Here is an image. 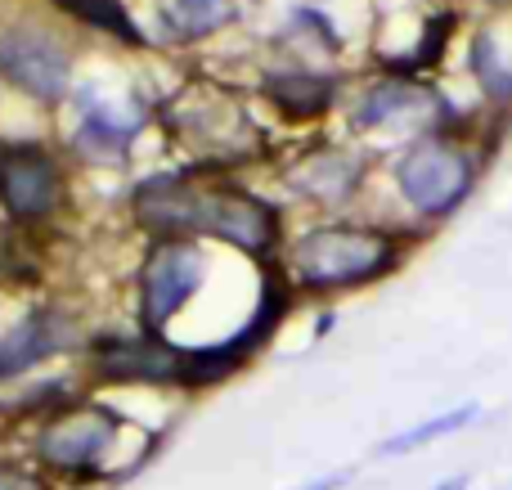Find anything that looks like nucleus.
<instances>
[{
	"label": "nucleus",
	"mask_w": 512,
	"mask_h": 490,
	"mask_svg": "<svg viewBox=\"0 0 512 490\" xmlns=\"http://www.w3.org/2000/svg\"><path fill=\"white\" fill-rule=\"evenodd\" d=\"M212 261L198 239H149L131 284L135 329L149 338H171L176 320L207 288Z\"/></svg>",
	"instance_id": "7"
},
{
	"label": "nucleus",
	"mask_w": 512,
	"mask_h": 490,
	"mask_svg": "<svg viewBox=\"0 0 512 490\" xmlns=\"http://www.w3.org/2000/svg\"><path fill=\"white\" fill-rule=\"evenodd\" d=\"M63 18L81 23L86 32H99L108 41L126 45V50H149V32L140 27V18L126 9V0H50Z\"/></svg>",
	"instance_id": "14"
},
{
	"label": "nucleus",
	"mask_w": 512,
	"mask_h": 490,
	"mask_svg": "<svg viewBox=\"0 0 512 490\" xmlns=\"http://www.w3.org/2000/svg\"><path fill=\"white\" fill-rule=\"evenodd\" d=\"M167 428H140L126 410L86 392L18 432V455L32 459L59 490L122 486L153 464Z\"/></svg>",
	"instance_id": "2"
},
{
	"label": "nucleus",
	"mask_w": 512,
	"mask_h": 490,
	"mask_svg": "<svg viewBox=\"0 0 512 490\" xmlns=\"http://www.w3.org/2000/svg\"><path fill=\"white\" fill-rule=\"evenodd\" d=\"M239 18L234 0H167V23L176 41H203Z\"/></svg>",
	"instance_id": "16"
},
{
	"label": "nucleus",
	"mask_w": 512,
	"mask_h": 490,
	"mask_svg": "<svg viewBox=\"0 0 512 490\" xmlns=\"http://www.w3.org/2000/svg\"><path fill=\"white\" fill-rule=\"evenodd\" d=\"M373 180V153L360 144L315 140L279 162V185L319 212H346Z\"/></svg>",
	"instance_id": "10"
},
{
	"label": "nucleus",
	"mask_w": 512,
	"mask_h": 490,
	"mask_svg": "<svg viewBox=\"0 0 512 490\" xmlns=\"http://www.w3.org/2000/svg\"><path fill=\"white\" fill-rule=\"evenodd\" d=\"M68 198V171L41 140H0V212L18 230L45 225Z\"/></svg>",
	"instance_id": "11"
},
{
	"label": "nucleus",
	"mask_w": 512,
	"mask_h": 490,
	"mask_svg": "<svg viewBox=\"0 0 512 490\" xmlns=\"http://www.w3.org/2000/svg\"><path fill=\"white\" fill-rule=\"evenodd\" d=\"M486 419V410H481L477 401H463V405H450V410L432 414V419L414 423V428L396 432V437H387L378 446V459H400V455H414V450H427L432 441H445V437H459V432H468L472 423Z\"/></svg>",
	"instance_id": "15"
},
{
	"label": "nucleus",
	"mask_w": 512,
	"mask_h": 490,
	"mask_svg": "<svg viewBox=\"0 0 512 490\" xmlns=\"http://www.w3.org/2000/svg\"><path fill=\"white\" fill-rule=\"evenodd\" d=\"M86 108H81L77 126L68 135V153L77 162H90V167H117L126 162L131 153L135 135L144 126V113L135 104H113V99H99V95H81Z\"/></svg>",
	"instance_id": "13"
},
{
	"label": "nucleus",
	"mask_w": 512,
	"mask_h": 490,
	"mask_svg": "<svg viewBox=\"0 0 512 490\" xmlns=\"http://www.w3.org/2000/svg\"><path fill=\"white\" fill-rule=\"evenodd\" d=\"M454 122H468V117L450 104V95L436 81H418V77L378 72V77L360 81L355 95L346 99V131L364 135V140L391 135L396 149H405L418 135L441 131V126H454Z\"/></svg>",
	"instance_id": "6"
},
{
	"label": "nucleus",
	"mask_w": 512,
	"mask_h": 490,
	"mask_svg": "<svg viewBox=\"0 0 512 490\" xmlns=\"http://www.w3.org/2000/svg\"><path fill=\"white\" fill-rule=\"evenodd\" d=\"M261 99L288 126H315L342 99V77L310 59H288L261 72Z\"/></svg>",
	"instance_id": "12"
},
{
	"label": "nucleus",
	"mask_w": 512,
	"mask_h": 490,
	"mask_svg": "<svg viewBox=\"0 0 512 490\" xmlns=\"http://www.w3.org/2000/svg\"><path fill=\"white\" fill-rule=\"evenodd\" d=\"M90 329L59 302H32L0 324V387H18L63 356H86Z\"/></svg>",
	"instance_id": "8"
},
{
	"label": "nucleus",
	"mask_w": 512,
	"mask_h": 490,
	"mask_svg": "<svg viewBox=\"0 0 512 490\" xmlns=\"http://www.w3.org/2000/svg\"><path fill=\"white\" fill-rule=\"evenodd\" d=\"M0 81L18 95L54 108L72 95V45L63 32L36 18L0 23Z\"/></svg>",
	"instance_id": "9"
},
{
	"label": "nucleus",
	"mask_w": 512,
	"mask_h": 490,
	"mask_svg": "<svg viewBox=\"0 0 512 490\" xmlns=\"http://www.w3.org/2000/svg\"><path fill=\"white\" fill-rule=\"evenodd\" d=\"M423 234L400 230L391 221H351V216H333V221H315L297 230L283 252L279 270L288 275L297 297H328L355 293V288H373L391 279L409 261Z\"/></svg>",
	"instance_id": "3"
},
{
	"label": "nucleus",
	"mask_w": 512,
	"mask_h": 490,
	"mask_svg": "<svg viewBox=\"0 0 512 490\" xmlns=\"http://www.w3.org/2000/svg\"><path fill=\"white\" fill-rule=\"evenodd\" d=\"M0 490H59L32 459H23L18 450H5L0 455Z\"/></svg>",
	"instance_id": "17"
},
{
	"label": "nucleus",
	"mask_w": 512,
	"mask_h": 490,
	"mask_svg": "<svg viewBox=\"0 0 512 490\" xmlns=\"http://www.w3.org/2000/svg\"><path fill=\"white\" fill-rule=\"evenodd\" d=\"M131 221L149 239H212L248 261L283 252V207L221 171H158L131 189Z\"/></svg>",
	"instance_id": "1"
},
{
	"label": "nucleus",
	"mask_w": 512,
	"mask_h": 490,
	"mask_svg": "<svg viewBox=\"0 0 512 490\" xmlns=\"http://www.w3.org/2000/svg\"><path fill=\"white\" fill-rule=\"evenodd\" d=\"M162 126L180 149H189V158H194L189 167L198 171L234 176V167L270 153V135L252 117L248 99L216 77H198L171 90V99L162 104Z\"/></svg>",
	"instance_id": "5"
},
{
	"label": "nucleus",
	"mask_w": 512,
	"mask_h": 490,
	"mask_svg": "<svg viewBox=\"0 0 512 490\" xmlns=\"http://www.w3.org/2000/svg\"><path fill=\"white\" fill-rule=\"evenodd\" d=\"M486 171V135L481 122H454L409 140L387 158L391 189L405 212V230L427 234L463 212Z\"/></svg>",
	"instance_id": "4"
},
{
	"label": "nucleus",
	"mask_w": 512,
	"mask_h": 490,
	"mask_svg": "<svg viewBox=\"0 0 512 490\" xmlns=\"http://www.w3.org/2000/svg\"><path fill=\"white\" fill-rule=\"evenodd\" d=\"M346 477H351V473H328V477H315V482H306V486H297V490H342Z\"/></svg>",
	"instance_id": "18"
},
{
	"label": "nucleus",
	"mask_w": 512,
	"mask_h": 490,
	"mask_svg": "<svg viewBox=\"0 0 512 490\" xmlns=\"http://www.w3.org/2000/svg\"><path fill=\"white\" fill-rule=\"evenodd\" d=\"M472 482H468V473H454V477H445V482H436L432 490H468Z\"/></svg>",
	"instance_id": "19"
}]
</instances>
